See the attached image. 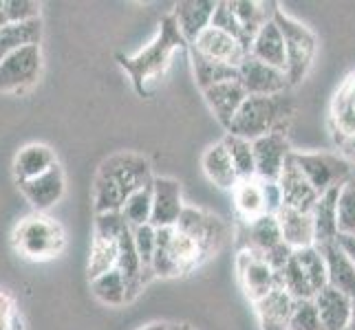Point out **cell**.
I'll return each mask as SVG.
<instances>
[{
    "label": "cell",
    "mask_w": 355,
    "mask_h": 330,
    "mask_svg": "<svg viewBox=\"0 0 355 330\" xmlns=\"http://www.w3.org/2000/svg\"><path fill=\"white\" fill-rule=\"evenodd\" d=\"M318 249L322 251L324 262H327L329 286L355 300V264L351 262L347 251L342 249V244L334 240V242L320 244Z\"/></svg>",
    "instance_id": "603a6c76"
},
{
    "label": "cell",
    "mask_w": 355,
    "mask_h": 330,
    "mask_svg": "<svg viewBox=\"0 0 355 330\" xmlns=\"http://www.w3.org/2000/svg\"><path fill=\"white\" fill-rule=\"evenodd\" d=\"M42 42V20H29V22H16L7 24L0 31V59L9 53L20 51L27 46H40Z\"/></svg>",
    "instance_id": "1f68e13d"
},
{
    "label": "cell",
    "mask_w": 355,
    "mask_h": 330,
    "mask_svg": "<svg viewBox=\"0 0 355 330\" xmlns=\"http://www.w3.org/2000/svg\"><path fill=\"white\" fill-rule=\"evenodd\" d=\"M236 275H239V282H241L245 297L254 304L280 286V279H278V273L274 271V266L265 258H261L259 253H254L250 249L239 251Z\"/></svg>",
    "instance_id": "7c38bea8"
},
{
    "label": "cell",
    "mask_w": 355,
    "mask_h": 330,
    "mask_svg": "<svg viewBox=\"0 0 355 330\" xmlns=\"http://www.w3.org/2000/svg\"><path fill=\"white\" fill-rule=\"evenodd\" d=\"M203 100L207 108L212 110V115L216 117L218 124L227 130L232 119L239 115L241 106L248 100V93H245L239 80H230V82L216 84V86L203 91Z\"/></svg>",
    "instance_id": "44dd1931"
},
{
    "label": "cell",
    "mask_w": 355,
    "mask_h": 330,
    "mask_svg": "<svg viewBox=\"0 0 355 330\" xmlns=\"http://www.w3.org/2000/svg\"><path fill=\"white\" fill-rule=\"evenodd\" d=\"M338 227L340 236H355V176L347 178L340 187Z\"/></svg>",
    "instance_id": "74e56055"
},
{
    "label": "cell",
    "mask_w": 355,
    "mask_h": 330,
    "mask_svg": "<svg viewBox=\"0 0 355 330\" xmlns=\"http://www.w3.org/2000/svg\"><path fill=\"white\" fill-rule=\"evenodd\" d=\"M42 48L27 46L0 59V93H24L40 80Z\"/></svg>",
    "instance_id": "30bf717a"
},
{
    "label": "cell",
    "mask_w": 355,
    "mask_h": 330,
    "mask_svg": "<svg viewBox=\"0 0 355 330\" xmlns=\"http://www.w3.org/2000/svg\"><path fill=\"white\" fill-rule=\"evenodd\" d=\"M230 7L241 22L245 40H248V48L252 40L256 38V33H259L267 22H272L276 11L280 9L278 3H259V0H230Z\"/></svg>",
    "instance_id": "f1b7e54d"
},
{
    "label": "cell",
    "mask_w": 355,
    "mask_h": 330,
    "mask_svg": "<svg viewBox=\"0 0 355 330\" xmlns=\"http://www.w3.org/2000/svg\"><path fill=\"white\" fill-rule=\"evenodd\" d=\"M239 82L248 93V97H272L283 95L291 89L287 80V73L274 68L269 64H263L259 59L248 55L239 66Z\"/></svg>",
    "instance_id": "4fadbf2b"
},
{
    "label": "cell",
    "mask_w": 355,
    "mask_h": 330,
    "mask_svg": "<svg viewBox=\"0 0 355 330\" xmlns=\"http://www.w3.org/2000/svg\"><path fill=\"white\" fill-rule=\"evenodd\" d=\"M263 183V192H265V205H267V214H278L283 210V194H280L278 183L272 181H261Z\"/></svg>",
    "instance_id": "7bdbcfd3"
},
{
    "label": "cell",
    "mask_w": 355,
    "mask_h": 330,
    "mask_svg": "<svg viewBox=\"0 0 355 330\" xmlns=\"http://www.w3.org/2000/svg\"><path fill=\"white\" fill-rule=\"evenodd\" d=\"M340 187H334L315 201L311 210V220L315 229V247L327 242H334L340 238V227H338V199H340Z\"/></svg>",
    "instance_id": "484cf974"
},
{
    "label": "cell",
    "mask_w": 355,
    "mask_h": 330,
    "mask_svg": "<svg viewBox=\"0 0 355 330\" xmlns=\"http://www.w3.org/2000/svg\"><path fill=\"white\" fill-rule=\"evenodd\" d=\"M141 330H170V324H166V322H155V324L144 326Z\"/></svg>",
    "instance_id": "bcb514c9"
},
{
    "label": "cell",
    "mask_w": 355,
    "mask_h": 330,
    "mask_svg": "<svg viewBox=\"0 0 355 330\" xmlns=\"http://www.w3.org/2000/svg\"><path fill=\"white\" fill-rule=\"evenodd\" d=\"M190 48H194V51H199L201 55L210 57V59H216V62H223L227 66H234L239 68L243 64V59L250 55L248 46H245L241 40L232 38V35L218 31L214 27L205 29L199 40L194 42Z\"/></svg>",
    "instance_id": "d6986e66"
},
{
    "label": "cell",
    "mask_w": 355,
    "mask_h": 330,
    "mask_svg": "<svg viewBox=\"0 0 355 330\" xmlns=\"http://www.w3.org/2000/svg\"><path fill=\"white\" fill-rule=\"evenodd\" d=\"M153 220L150 225L155 229L177 227L181 214L186 212L183 203V190L177 178L170 176H155L153 181Z\"/></svg>",
    "instance_id": "5bb4252c"
},
{
    "label": "cell",
    "mask_w": 355,
    "mask_h": 330,
    "mask_svg": "<svg viewBox=\"0 0 355 330\" xmlns=\"http://www.w3.org/2000/svg\"><path fill=\"white\" fill-rule=\"evenodd\" d=\"M0 31H3V27H0Z\"/></svg>",
    "instance_id": "f907efd6"
},
{
    "label": "cell",
    "mask_w": 355,
    "mask_h": 330,
    "mask_svg": "<svg viewBox=\"0 0 355 330\" xmlns=\"http://www.w3.org/2000/svg\"><path fill=\"white\" fill-rule=\"evenodd\" d=\"M207 253L201 244L188 236L179 227L157 229V249L153 260V275L155 277H179L192 273L203 262H207Z\"/></svg>",
    "instance_id": "277c9868"
},
{
    "label": "cell",
    "mask_w": 355,
    "mask_h": 330,
    "mask_svg": "<svg viewBox=\"0 0 355 330\" xmlns=\"http://www.w3.org/2000/svg\"><path fill=\"white\" fill-rule=\"evenodd\" d=\"M243 249H250L265 258L274 266L278 273L280 268L287 264L293 249H289L283 240V231H280L278 218L274 214H265L261 218L245 223V244Z\"/></svg>",
    "instance_id": "ba28073f"
},
{
    "label": "cell",
    "mask_w": 355,
    "mask_h": 330,
    "mask_svg": "<svg viewBox=\"0 0 355 330\" xmlns=\"http://www.w3.org/2000/svg\"><path fill=\"white\" fill-rule=\"evenodd\" d=\"M91 293L102 304H106V306H121V304L130 302L128 300V284L117 268L91 279Z\"/></svg>",
    "instance_id": "e575fe53"
},
{
    "label": "cell",
    "mask_w": 355,
    "mask_h": 330,
    "mask_svg": "<svg viewBox=\"0 0 355 330\" xmlns=\"http://www.w3.org/2000/svg\"><path fill=\"white\" fill-rule=\"evenodd\" d=\"M276 218H278L280 231H283V240L289 249L298 251V249H307L315 244V229H313L311 214L283 207V210L276 214Z\"/></svg>",
    "instance_id": "4316f807"
},
{
    "label": "cell",
    "mask_w": 355,
    "mask_h": 330,
    "mask_svg": "<svg viewBox=\"0 0 355 330\" xmlns=\"http://www.w3.org/2000/svg\"><path fill=\"white\" fill-rule=\"evenodd\" d=\"M347 330H355V302H353V315H351V322H349Z\"/></svg>",
    "instance_id": "681fc988"
},
{
    "label": "cell",
    "mask_w": 355,
    "mask_h": 330,
    "mask_svg": "<svg viewBox=\"0 0 355 330\" xmlns=\"http://www.w3.org/2000/svg\"><path fill=\"white\" fill-rule=\"evenodd\" d=\"M201 165H203L205 176L210 178V183H214L216 187H221V190H234L239 183H241L236 169H234V163H232L230 152H227L223 141L212 143L210 148L203 152Z\"/></svg>",
    "instance_id": "f546056e"
},
{
    "label": "cell",
    "mask_w": 355,
    "mask_h": 330,
    "mask_svg": "<svg viewBox=\"0 0 355 330\" xmlns=\"http://www.w3.org/2000/svg\"><path fill=\"white\" fill-rule=\"evenodd\" d=\"M53 165H58V158L49 145L29 143V145H24V148H20L14 158V178L16 183L38 178L40 174L49 172Z\"/></svg>",
    "instance_id": "83f0119b"
},
{
    "label": "cell",
    "mask_w": 355,
    "mask_h": 330,
    "mask_svg": "<svg viewBox=\"0 0 355 330\" xmlns=\"http://www.w3.org/2000/svg\"><path fill=\"white\" fill-rule=\"evenodd\" d=\"M170 330H197L190 324H170Z\"/></svg>",
    "instance_id": "c3c4849f"
},
{
    "label": "cell",
    "mask_w": 355,
    "mask_h": 330,
    "mask_svg": "<svg viewBox=\"0 0 355 330\" xmlns=\"http://www.w3.org/2000/svg\"><path fill=\"white\" fill-rule=\"evenodd\" d=\"M230 152L232 163L241 181H252L256 178V158H254V145L248 139L234 137V134H225L221 139Z\"/></svg>",
    "instance_id": "d590c367"
},
{
    "label": "cell",
    "mask_w": 355,
    "mask_h": 330,
    "mask_svg": "<svg viewBox=\"0 0 355 330\" xmlns=\"http://www.w3.org/2000/svg\"><path fill=\"white\" fill-rule=\"evenodd\" d=\"M153 165L144 154L117 152L100 163L93 181L95 214L121 212L135 192L153 185Z\"/></svg>",
    "instance_id": "6da1fadb"
},
{
    "label": "cell",
    "mask_w": 355,
    "mask_h": 330,
    "mask_svg": "<svg viewBox=\"0 0 355 330\" xmlns=\"http://www.w3.org/2000/svg\"><path fill=\"white\" fill-rule=\"evenodd\" d=\"M210 27H214L218 31L232 35V38L241 40L245 46H248V40H245V33H243L241 22H239V18L234 16V11H232V7H230V0H221V3L216 5V11H214V16H212V24H210ZM248 51H250V48H248Z\"/></svg>",
    "instance_id": "60d3db41"
},
{
    "label": "cell",
    "mask_w": 355,
    "mask_h": 330,
    "mask_svg": "<svg viewBox=\"0 0 355 330\" xmlns=\"http://www.w3.org/2000/svg\"><path fill=\"white\" fill-rule=\"evenodd\" d=\"M216 5H218V0H181V3L175 5L173 16L188 46L197 42L199 35L205 29H210Z\"/></svg>",
    "instance_id": "ffe728a7"
},
{
    "label": "cell",
    "mask_w": 355,
    "mask_h": 330,
    "mask_svg": "<svg viewBox=\"0 0 355 330\" xmlns=\"http://www.w3.org/2000/svg\"><path fill=\"white\" fill-rule=\"evenodd\" d=\"M126 229H128V225L119 212L95 214L93 244H91V253H89V266H87L89 282L108 271H113V268H117L119 236L124 234Z\"/></svg>",
    "instance_id": "52a82bcc"
},
{
    "label": "cell",
    "mask_w": 355,
    "mask_h": 330,
    "mask_svg": "<svg viewBox=\"0 0 355 330\" xmlns=\"http://www.w3.org/2000/svg\"><path fill=\"white\" fill-rule=\"evenodd\" d=\"M338 150H340V154L345 156L351 165H355V137H351V139H347V141H342V143L338 145Z\"/></svg>",
    "instance_id": "ee69618b"
},
{
    "label": "cell",
    "mask_w": 355,
    "mask_h": 330,
    "mask_svg": "<svg viewBox=\"0 0 355 330\" xmlns=\"http://www.w3.org/2000/svg\"><path fill=\"white\" fill-rule=\"evenodd\" d=\"M293 161L307 176L318 194H324L351 178V163L340 152H298L293 150Z\"/></svg>",
    "instance_id": "9c48e42d"
},
{
    "label": "cell",
    "mask_w": 355,
    "mask_h": 330,
    "mask_svg": "<svg viewBox=\"0 0 355 330\" xmlns=\"http://www.w3.org/2000/svg\"><path fill=\"white\" fill-rule=\"evenodd\" d=\"M338 242L342 244V249L347 251V255L351 258V262L355 264V236H340Z\"/></svg>",
    "instance_id": "f6af8a7d"
},
{
    "label": "cell",
    "mask_w": 355,
    "mask_h": 330,
    "mask_svg": "<svg viewBox=\"0 0 355 330\" xmlns=\"http://www.w3.org/2000/svg\"><path fill=\"white\" fill-rule=\"evenodd\" d=\"M132 240H135V249H137V255L141 260L144 273L150 282V279H155L153 260H155V249H157V229L153 225H144V227L132 229Z\"/></svg>",
    "instance_id": "f35d334b"
},
{
    "label": "cell",
    "mask_w": 355,
    "mask_h": 330,
    "mask_svg": "<svg viewBox=\"0 0 355 330\" xmlns=\"http://www.w3.org/2000/svg\"><path fill=\"white\" fill-rule=\"evenodd\" d=\"M5 11H7V22H29L40 18V3L33 0H5Z\"/></svg>",
    "instance_id": "b9f144b4"
},
{
    "label": "cell",
    "mask_w": 355,
    "mask_h": 330,
    "mask_svg": "<svg viewBox=\"0 0 355 330\" xmlns=\"http://www.w3.org/2000/svg\"><path fill=\"white\" fill-rule=\"evenodd\" d=\"M289 330H324L313 300H298L291 313Z\"/></svg>",
    "instance_id": "ab89813d"
},
{
    "label": "cell",
    "mask_w": 355,
    "mask_h": 330,
    "mask_svg": "<svg viewBox=\"0 0 355 330\" xmlns=\"http://www.w3.org/2000/svg\"><path fill=\"white\" fill-rule=\"evenodd\" d=\"M18 187L33 210L38 214H44V212L51 210V207H55L64 196V190H67L64 169L58 163L49 169V172L40 174L38 178L18 183Z\"/></svg>",
    "instance_id": "2e32d148"
},
{
    "label": "cell",
    "mask_w": 355,
    "mask_h": 330,
    "mask_svg": "<svg viewBox=\"0 0 355 330\" xmlns=\"http://www.w3.org/2000/svg\"><path fill=\"white\" fill-rule=\"evenodd\" d=\"M293 117V102L289 95L272 97H248L241 106L239 115L232 119L227 134L256 141L272 132H287Z\"/></svg>",
    "instance_id": "3957f363"
},
{
    "label": "cell",
    "mask_w": 355,
    "mask_h": 330,
    "mask_svg": "<svg viewBox=\"0 0 355 330\" xmlns=\"http://www.w3.org/2000/svg\"><path fill=\"white\" fill-rule=\"evenodd\" d=\"M293 260L300 266V271L304 275V279L309 282L313 295H318L322 288L329 286V273H327V262H324V255L322 251L315 247H307V249H298L293 251Z\"/></svg>",
    "instance_id": "836d02e7"
},
{
    "label": "cell",
    "mask_w": 355,
    "mask_h": 330,
    "mask_svg": "<svg viewBox=\"0 0 355 330\" xmlns=\"http://www.w3.org/2000/svg\"><path fill=\"white\" fill-rule=\"evenodd\" d=\"M7 11H5V0H0V27H7Z\"/></svg>",
    "instance_id": "7dc6e473"
},
{
    "label": "cell",
    "mask_w": 355,
    "mask_h": 330,
    "mask_svg": "<svg viewBox=\"0 0 355 330\" xmlns=\"http://www.w3.org/2000/svg\"><path fill=\"white\" fill-rule=\"evenodd\" d=\"M329 130L336 145L355 137V73L340 84L331 108H329Z\"/></svg>",
    "instance_id": "e0dca14e"
},
{
    "label": "cell",
    "mask_w": 355,
    "mask_h": 330,
    "mask_svg": "<svg viewBox=\"0 0 355 330\" xmlns=\"http://www.w3.org/2000/svg\"><path fill=\"white\" fill-rule=\"evenodd\" d=\"M232 199H234V210L243 223H252V220L267 214L263 183L259 178L241 181L239 185L232 190Z\"/></svg>",
    "instance_id": "4dcf8cb0"
},
{
    "label": "cell",
    "mask_w": 355,
    "mask_h": 330,
    "mask_svg": "<svg viewBox=\"0 0 355 330\" xmlns=\"http://www.w3.org/2000/svg\"><path fill=\"white\" fill-rule=\"evenodd\" d=\"M14 247L27 260H53L67 247L64 227L46 214H31L14 227Z\"/></svg>",
    "instance_id": "5b68a950"
},
{
    "label": "cell",
    "mask_w": 355,
    "mask_h": 330,
    "mask_svg": "<svg viewBox=\"0 0 355 330\" xmlns=\"http://www.w3.org/2000/svg\"><path fill=\"white\" fill-rule=\"evenodd\" d=\"M256 158V178L276 183L283 174L287 158L291 156V143L287 132H272L267 137L252 141Z\"/></svg>",
    "instance_id": "9a60e30c"
},
{
    "label": "cell",
    "mask_w": 355,
    "mask_h": 330,
    "mask_svg": "<svg viewBox=\"0 0 355 330\" xmlns=\"http://www.w3.org/2000/svg\"><path fill=\"white\" fill-rule=\"evenodd\" d=\"M280 194H283V207H289V210H298V212H307L311 214L315 201L320 199V194L313 190V185L307 181L300 172V167L293 161V152L287 158V163L283 167V174L276 181Z\"/></svg>",
    "instance_id": "ac0fdd59"
},
{
    "label": "cell",
    "mask_w": 355,
    "mask_h": 330,
    "mask_svg": "<svg viewBox=\"0 0 355 330\" xmlns=\"http://www.w3.org/2000/svg\"><path fill=\"white\" fill-rule=\"evenodd\" d=\"M250 55L259 59L263 64H269L274 68L287 71V48L283 31L278 29V24L272 20L256 33V38L250 44Z\"/></svg>",
    "instance_id": "d4e9b609"
},
{
    "label": "cell",
    "mask_w": 355,
    "mask_h": 330,
    "mask_svg": "<svg viewBox=\"0 0 355 330\" xmlns=\"http://www.w3.org/2000/svg\"><path fill=\"white\" fill-rule=\"evenodd\" d=\"M274 22L278 24V29L283 31L285 38V48H287V80L291 86L300 84L313 64V57L318 51V40L313 31L302 24L300 20L291 18L285 9H278Z\"/></svg>",
    "instance_id": "8992f818"
},
{
    "label": "cell",
    "mask_w": 355,
    "mask_h": 330,
    "mask_svg": "<svg viewBox=\"0 0 355 330\" xmlns=\"http://www.w3.org/2000/svg\"><path fill=\"white\" fill-rule=\"evenodd\" d=\"M119 214L124 216L126 225L130 229L150 225V220H153V187H144L139 192H135L132 196L124 203Z\"/></svg>",
    "instance_id": "8d00e7d4"
},
{
    "label": "cell",
    "mask_w": 355,
    "mask_h": 330,
    "mask_svg": "<svg viewBox=\"0 0 355 330\" xmlns=\"http://www.w3.org/2000/svg\"><path fill=\"white\" fill-rule=\"evenodd\" d=\"M293 306H296V300L283 286L274 288L269 295L254 304L261 330H289Z\"/></svg>",
    "instance_id": "7402d4cb"
},
{
    "label": "cell",
    "mask_w": 355,
    "mask_h": 330,
    "mask_svg": "<svg viewBox=\"0 0 355 330\" xmlns=\"http://www.w3.org/2000/svg\"><path fill=\"white\" fill-rule=\"evenodd\" d=\"M183 48H190V46L186 38L181 35L175 16L168 14L159 20L157 35L150 40L148 46H144L137 55L117 53L115 59H117V64L128 73L135 93L139 97H148V84L162 80L166 75L175 53L183 51Z\"/></svg>",
    "instance_id": "7a4b0ae2"
},
{
    "label": "cell",
    "mask_w": 355,
    "mask_h": 330,
    "mask_svg": "<svg viewBox=\"0 0 355 330\" xmlns=\"http://www.w3.org/2000/svg\"><path fill=\"white\" fill-rule=\"evenodd\" d=\"M190 59H192L194 82H197V86L201 89V93L216 86V84H223V82H230V80H239V68L205 57L199 51H194V48H190Z\"/></svg>",
    "instance_id": "d6a6232c"
},
{
    "label": "cell",
    "mask_w": 355,
    "mask_h": 330,
    "mask_svg": "<svg viewBox=\"0 0 355 330\" xmlns=\"http://www.w3.org/2000/svg\"><path fill=\"white\" fill-rule=\"evenodd\" d=\"M177 227L201 244L207 258H214L225 247V242L230 238V227L223 220L214 216L212 212L199 210V207H186Z\"/></svg>",
    "instance_id": "8fae6325"
},
{
    "label": "cell",
    "mask_w": 355,
    "mask_h": 330,
    "mask_svg": "<svg viewBox=\"0 0 355 330\" xmlns=\"http://www.w3.org/2000/svg\"><path fill=\"white\" fill-rule=\"evenodd\" d=\"M353 302L349 295L340 293L331 286L322 288L313 297V304L320 315L324 330H347L351 315H353Z\"/></svg>",
    "instance_id": "cb8c5ba5"
}]
</instances>
